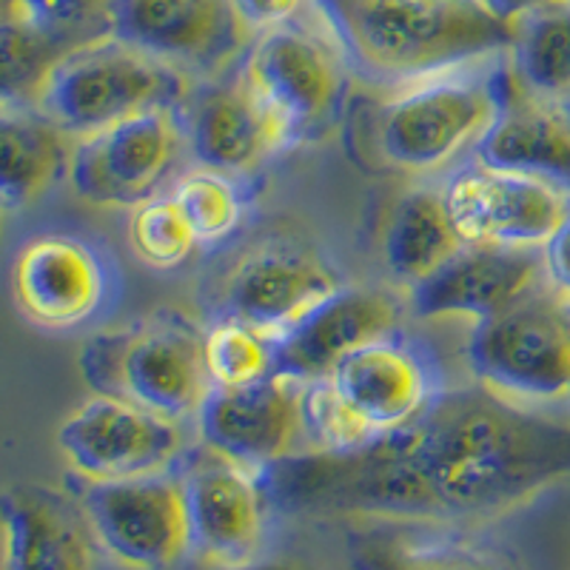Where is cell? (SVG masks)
<instances>
[{"mask_svg":"<svg viewBox=\"0 0 570 570\" xmlns=\"http://www.w3.org/2000/svg\"><path fill=\"white\" fill-rule=\"evenodd\" d=\"M183 120L188 149L206 169L223 175H248L272 151L283 149L266 111L240 78L206 86Z\"/></svg>","mask_w":570,"mask_h":570,"instance_id":"obj_22","label":"cell"},{"mask_svg":"<svg viewBox=\"0 0 570 570\" xmlns=\"http://www.w3.org/2000/svg\"><path fill=\"white\" fill-rule=\"evenodd\" d=\"M511 58L480 60L411 83L380 120V151L409 171H436L476 151L505 104Z\"/></svg>","mask_w":570,"mask_h":570,"instance_id":"obj_3","label":"cell"},{"mask_svg":"<svg viewBox=\"0 0 570 570\" xmlns=\"http://www.w3.org/2000/svg\"><path fill=\"white\" fill-rule=\"evenodd\" d=\"M180 480L191 551L217 568L252 562L266 537V508L272 505L259 471L203 445L188 456Z\"/></svg>","mask_w":570,"mask_h":570,"instance_id":"obj_13","label":"cell"},{"mask_svg":"<svg viewBox=\"0 0 570 570\" xmlns=\"http://www.w3.org/2000/svg\"><path fill=\"white\" fill-rule=\"evenodd\" d=\"M109 35L180 71H214L240 55L248 29L234 0H115Z\"/></svg>","mask_w":570,"mask_h":570,"instance_id":"obj_15","label":"cell"},{"mask_svg":"<svg viewBox=\"0 0 570 570\" xmlns=\"http://www.w3.org/2000/svg\"><path fill=\"white\" fill-rule=\"evenodd\" d=\"M337 288V272L317 254L268 248L243 259L232 274L226 285V308L228 317L277 337Z\"/></svg>","mask_w":570,"mask_h":570,"instance_id":"obj_20","label":"cell"},{"mask_svg":"<svg viewBox=\"0 0 570 570\" xmlns=\"http://www.w3.org/2000/svg\"><path fill=\"white\" fill-rule=\"evenodd\" d=\"M115 292L111 259L78 234H38L14 254V305L38 328H80L109 308Z\"/></svg>","mask_w":570,"mask_h":570,"instance_id":"obj_10","label":"cell"},{"mask_svg":"<svg viewBox=\"0 0 570 570\" xmlns=\"http://www.w3.org/2000/svg\"><path fill=\"white\" fill-rule=\"evenodd\" d=\"M303 396L305 383L279 374L232 389L212 385L197 411L203 445L254 471L299 454Z\"/></svg>","mask_w":570,"mask_h":570,"instance_id":"obj_14","label":"cell"},{"mask_svg":"<svg viewBox=\"0 0 570 570\" xmlns=\"http://www.w3.org/2000/svg\"><path fill=\"white\" fill-rule=\"evenodd\" d=\"M188 146L186 120L171 109H151L80 137L69 157V180L95 206H140L155 197Z\"/></svg>","mask_w":570,"mask_h":570,"instance_id":"obj_8","label":"cell"},{"mask_svg":"<svg viewBox=\"0 0 570 570\" xmlns=\"http://www.w3.org/2000/svg\"><path fill=\"white\" fill-rule=\"evenodd\" d=\"M20 14H27L23 0H0V23H3V20L20 18Z\"/></svg>","mask_w":570,"mask_h":570,"instance_id":"obj_37","label":"cell"},{"mask_svg":"<svg viewBox=\"0 0 570 570\" xmlns=\"http://www.w3.org/2000/svg\"><path fill=\"white\" fill-rule=\"evenodd\" d=\"M476 160L539 177L570 195V109L528 91L511 66L505 104L476 146Z\"/></svg>","mask_w":570,"mask_h":570,"instance_id":"obj_21","label":"cell"},{"mask_svg":"<svg viewBox=\"0 0 570 570\" xmlns=\"http://www.w3.org/2000/svg\"><path fill=\"white\" fill-rule=\"evenodd\" d=\"M519 83L539 98L570 100V0L517 18L511 52Z\"/></svg>","mask_w":570,"mask_h":570,"instance_id":"obj_26","label":"cell"},{"mask_svg":"<svg viewBox=\"0 0 570 570\" xmlns=\"http://www.w3.org/2000/svg\"><path fill=\"white\" fill-rule=\"evenodd\" d=\"M442 195L465 243L544 248L570 212V195L553 183L480 160L456 171Z\"/></svg>","mask_w":570,"mask_h":570,"instance_id":"obj_12","label":"cell"},{"mask_svg":"<svg viewBox=\"0 0 570 570\" xmlns=\"http://www.w3.org/2000/svg\"><path fill=\"white\" fill-rule=\"evenodd\" d=\"M308 3L314 0H234L248 32H268L274 27L292 23Z\"/></svg>","mask_w":570,"mask_h":570,"instance_id":"obj_33","label":"cell"},{"mask_svg":"<svg viewBox=\"0 0 570 570\" xmlns=\"http://www.w3.org/2000/svg\"><path fill=\"white\" fill-rule=\"evenodd\" d=\"M345 66L340 46L292 20L259 32L237 78L263 106L279 146H288L328 129L343 104Z\"/></svg>","mask_w":570,"mask_h":570,"instance_id":"obj_7","label":"cell"},{"mask_svg":"<svg viewBox=\"0 0 570 570\" xmlns=\"http://www.w3.org/2000/svg\"><path fill=\"white\" fill-rule=\"evenodd\" d=\"M115 0H23L27 18L69 46L109 35V12Z\"/></svg>","mask_w":570,"mask_h":570,"instance_id":"obj_32","label":"cell"},{"mask_svg":"<svg viewBox=\"0 0 570 570\" xmlns=\"http://www.w3.org/2000/svg\"><path fill=\"white\" fill-rule=\"evenodd\" d=\"M564 106H568V109H570V100H568V104H564Z\"/></svg>","mask_w":570,"mask_h":570,"instance_id":"obj_38","label":"cell"},{"mask_svg":"<svg viewBox=\"0 0 570 570\" xmlns=\"http://www.w3.org/2000/svg\"><path fill=\"white\" fill-rule=\"evenodd\" d=\"M220 570H312L299 562H288V559H279V562H246L237 564V568H220Z\"/></svg>","mask_w":570,"mask_h":570,"instance_id":"obj_36","label":"cell"},{"mask_svg":"<svg viewBox=\"0 0 570 570\" xmlns=\"http://www.w3.org/2000/svg\"><path fill=\"white\" fill-rule=\"evenodd\" d=\"M171 197L183 208L186 220L195 228L200 246L228 240L243 223V195L232 175L214 169L188 171L177 180Z\"/></svg>","mask_w":570,"mask_h":570,"instance_id":"obj_29","label":"cell"},{"mask_svg":"<svg viewBox=\"0 0 570 570\" xmlns=\"http://www.w3.org/2000/svg\"><path fill=\"white\" fill-rule=\"evenodd\" d=\"M129 243L137 259L160 272L183 266L200 246L195 228L171 195H155L135 206L129 220Z\"/></svg>","mask_w":570,"mask_h":570,"instance_id":"obj_30","label":"cell"},{"mask_svg":"<svg viewBox=\"0 0 570 570\" xmlns=\"http://www.w3.org/2000/svg\"><path fill=\"white\" fill-rule=\"evenodd\" d=\"M69 49L71 46L66 40L46 32L27 14L3 20L0 23V109L38 100L55 63Z\"/></svg>","mask_w":570,"mask_h":570,"instance_id":"obj_27","label":"cell"},{"mask_svg":"<svg viewBox=\"0 0 570 570\" xmlns=\"http://www.w3.org/2000/svg\"><path fill=\"white\" fill-rule=\"evenodd\" d=\"M3 570H98L95 533L83 508L40 485L0 493Z\"/></svg>","mask_w":570,"mask_h":570,"instance_id":"obj_19","label":"cell"},{"mask_svg":"<svg viewBox=\"0 0 570 570\" xmlns=\"http://www.w3.org/2000/svg\"><path fill=\"white\" fill-rule=\"evenodd\" d=\"M544 259H548V274L557 288L570 294V212L559 232L553 234L551 243L544 246Z\"/></svg>","mask_w":570,"mask_h":570,"instance_id":"obj_34","label":"cell"},{"mask_svg":"<svg viewBox=\"0 0 570 570\" xmlns=\"http://www.w3.org/2000/svg\"><path fill=\"white\" fill-rule=\"evenodd\" d=\"M80 505L95 539L126 568L166 570L191 551L186 488L175 473L89 482Z\"/></svg>","mask_w":570,"mask_h":570,"instance_id":"obj_9","label":"cell"},{"mask_svg":"<svg viewBox=\"0 0 570 570\" xmlns=\"http://www.w3.org/2000/svg\"><path fill=\"white\" fill-rule=\"evenodd\" d=\"M468 365L485 389L531 405L570 400V294L544 283L476 323Z\"/></svg>","mask_w":570,"mask_h":570,"instance_id":"obj_6","label":"cell"},{"mask_svg":"<svg viewBox=\"0 0 570 570\" xmlns=\"http://www.w3.org/2000/svg\"><path fill=\"white\" fill-rule=\"evenodd\" d=\"M186 95V78L115 35L71 46L38 95V109L66 135L89 137L151 109H171Z\"/></svg>","mask_w":570,"mask_h":570,"instance_id":"obj_4","label":"cell"},{"mask_svg":"<svg viewBox=\"0 0 570 570\" xmlns=\"http://www.w3.org/2000/svg\"><path fill=\"white\" fill-rule=\"evenodd\" d=\"M303 414L305 434H312L317 451H354L374 440V434L360 422V416L334 391L328 376L305 383Z\"/></svg>","mask_w":570,"mask_h":570,"instance_id":"obj_31","label":"cell"},{"mask_svg":"<svg viewBox=\"0 0 570 570\" xmlns=\"http://www.w3.org/2000/svg\"><path fill=\"white\" fill-rule=\"evenodd\" d=\"M274 334L226 317L203 337V363L212 385H248L274 374Z\"/></svg>","mask_w":570,"mask_h":570,"instance_id":"obj_28","label":"cell"},{"mask_svg":"<svg viewBox=\"0 0 570 570\" xmlns=\"http://www.w3.org/2000/svg\"><path fill=\"white\" fill-rule=\"evenodd\" d=\"M58 445L89 482L163 473L180 460L183 428L120 396L98 394L63 420Z\"/></svg>","mask_w":570,"mask_h":570,"instance_id":"obj_11","label":"cell"},{"mask_svg":"<svg viewBox=\"0 0 570 570\" xmlns=\"http://www.w3.org/2000/svg\"><path fill=\"white\" fill-rule=\"evenodd\" d=\"M80 371L98 394L177 422L197 414L212 389L203 337L177 317H151L91 337L80 351Z\"/></svg>","mask_w":570,"mask_h":570,"instance_id":"obj_5","label":"cell"},{"mask_svg":"<svg viewBox=\"0 0 570 570\" xmlns=\"http://www.w3.org/2000/svg\"><path fill=\"white\" fill-rule=\"evenodd\" d=\"M462 246L465 240L451 220L442 191L414 188L396 203L385 232V263L400 283L416 285Z\"/></svg>","mask_w":570,"mask_h":570,"instance_id":"obj_25","label":"cell"},{"mask_svg":"<svg viewBox=\"0 0 570 570\" xmlns=\"http://www.w3.org/2000/svg\"><path fill=\"white\" fill-rule=\"evenodd\" d=\"M328 383L374 440L414 422L442 391L431 356L396 331L345 356Z\"/></svg>","mask_w":570,"mask_h":570,"instance_id":"obj_18","label":"cell"},{"mask_svg":"<svg viewBox=\"0 0 570 570\" xmlns=\"http://www.w3.org/2000/svg\"><path fill=\"white\" fill-rule=\"evenodd\" d=\"M402 323V303L383 288H343L277 334L274 374L299 383L323 380L356 348L389 337Z\"/></svg>","mask_w":570,"mask_h":570,"instance_id":"obj_17","label":"cell"},{"mask_svg":"<svg viewBox=\"0 0 570 570\" xmlns=\"http://www.w3.org/2000/svg\"><path fill=\"white\" fill-rule=\"evenodd\" d=\"M71 149L52 117L27 106L0 109V208L38 203L69 175Z\"/></svg>","mask_w":570,"mask_h":570,"instance_id":"obj_23","label":"cell"},{"mask_svg":"<svg viewBox=\"0 0 570 570\" xmlns=\"http://www.w3.org/2000/svg\"><path fill=\"white\" fill-rule=\"evenodd\" d=\"M491 3L502 14H508V18L517 20L528 12H537V9L553 7V3H564V0H491Z\"/></svg>","mask_w":570,"mask_h":570,"instance_id":"obj_35","label":"cell"},{"mask_svg":"<svg viewBox=\"0 0 570 570\" xmlns=\"http://www.w3.org/2000/svg\"><path fill=\"white\" fill-rule=\"evenodd\" d=\"M551 283L544 248L465 243L434 274L411 285L416 317H493Z\"/></svg>","mask_w":570,"mask_h":570,"instance_id":"obj_16","label":"cell"},{"mask_svg":"<svg viewBox=\"0 0 570 570\" xmlns=\"http://www.w3.org/2000/svg\"><path fill=\"white\" fill-rule=\"evenodd\" d=\"M348 564L351 570H525L497 544L411 528L354 533Z\"/></svg>","mask_w":570,"mask_h":570,"instance_id":"obj_24","label":"cell"},{"mask_svg":"<svg viewBox=\"0 0 570 570\" xmlns=\"http://www.w3.org/2000/svg\"><path fill=\"white\" fill-rule=\"evenodd\" d=\"M348 69L411 86L508 55L517 20L491 0H314Z\"/></svg>","mask_w":570,"mask_h":570,"instance_id":"obj_2","label":"cell"},{"mask_svg":"<svg viewBox=\"0 0 570 570\" xmlns=\"http://www.w3.org/2000/svg\"><path fill=\"white\" fill-rule=\"evenodd\" d=\"M259 480L285 513L476 522L570 482V414L482 383L440 391L414 422L368 445L292 454Z\"/></svg>","mask_w":570,"mask_h":570,"instance_id":"obj_1","label":"cell"}]
</instances>
